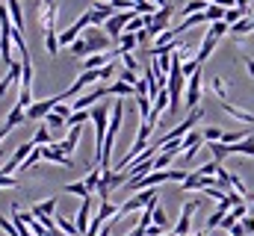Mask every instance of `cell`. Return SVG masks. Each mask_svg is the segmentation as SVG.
<instances>
[{"instance_id": "4fadbf2b", "label": "cell", "mask_w": 254, "mask_h": 236, "mask_svg": "<svg viewBox=\"0 0 254 236\" xmlns=\"http://www.w3.org/2000/svg\"><path fill=\"white\" fill-rule=\"evenodd\" d=\"M222 110H225L228 116L234 118V121H243V124H254V113L243 110V107H234L231 101H228V104H222Z\"/></svg>"}, {"instance_id": "ba28073f", "label": "cell", "mask_w": 254, "mask_h": 236, "mask_svg": "<svg viewBox=\"0 0 254 236\" xmlns=\"http://www.w3.org/2000/svg\"><path fill=\"white\" fill-rule=\"evenodd\" d=\"M89 83H104V74L101 71H83L80 77H77V83L71 86V89H65L63 92V98H71V95H77L83 86H89Z\"/></svg>"}, {"instance_id": "5b68a950", "label": "cell", "mask_w": 254, "mask_h": 236, "mask_svg": "<svg viewBox=\"0 0 254 236\" xmlns=\"http://www.w3.org/2000/svg\"><path fill=\"white\" fill-rule=\"evenodd\" d=\"M107 95H110V86H98V89L86 92L83 98H77V101L71 104V113H80V110H95V101H101V98H107Z\"/></svg>"}, {"instance_id": "1f68e13d", "label": "cell", "mask_w": 254, "mask_h": 236, "mask_svg": "<svg viewBox=\"0 0 254 236\" xmlns=\"http://www.w3.org/2000/svg\"><path fill=\"white\" fill-rule=\"evenodd\" d=\"M222 136H225V130H219V127H207L204 130V142L210 145V142H222Z\"/></svg>"}, {"instance_id": "52a82bcc", "label": "cell", "mask_w": 254, "mask_h": 236, "mask_svg": "<svg viewBox=\"0 0 254 236\" xmlns=\"http://www.w3.org/2000/svg\"><path fill=\"white\" fill-rule=\"evenodd\" d=\"M195 210H198V201H187V204H184V210H181V222L175 225V234H178V236H190Z\"/></svg>"}, {"instance_id": "ab89813d", "label": "cell", "mask_w": 254, "mask_h": 236, "mask_svg": "<svg viewBox=\"0 0 254 236\" xmlns=\"http://www.w3.org/2000/svg\"><path fill=\"white\" fill-rule=\"evenodd\" d=\"M243 62H246V71H249V77H254V59H252V57H246Z\"/></svg>"}, {"instance_id": "ac0fdd59", "label": "cell", "mask_w": 254, "mask_h": 236, "mask_svg": "<svg viewBox=\"0 0 254 236\" xmlns=\"http://www.w3.org/2000/svg\"><path fill=\"white\" fill-rule=\"evenodd\" d=\"M21 74H24V65H21V62H15V65L9 68V74H6V77L0 80V95H3V92H6V89H9V86H12V83L18 80V77H21Z\"/></svg>"}, {"instance_id": "d590c367", "label": "cell", "mask_w": 254, "mask_h": 236, "mask_svg": "<svg viewBox=\"0 0 254 236\" xmlns=\"http://www.w3.org/2000/svg\"><path fill=\"white\" fill-rule=\"evenodd\" d=\"M45 124H48V127H54V130H57V127H68V121H65L63 116H57V113H51V116L45 118Z\"/></svg>"}, {"instance_id": "8d00e7d4", "label": "cell", "mask_w": 254, "mask_h": 236, "mask_svg": "<svg viewBox=\"0 0 254 236\" xmlns=\"http://www.w3.org/2000/svg\"><path fill=\"white\" fill-rule=\"evenodd\" d=\"M119 80H122V83H127V86H133V89H136V83H139V74H133V71H122V74H119Z\"/></svg>"}, {"instance_id": "277c9868", "label": "cell", "mask_w": 254, "mask_h": 236, "mask_svg": "<svg viewBox=\"0 0 254 236\" xmlns=\"http://www.w3.org/2000/svg\"><path fill=\"white\" fill-rule=\"evenodd\" d=\"M172 15H175V6L157 9V12L151 15V27H148V36H151V39H157L160 33H166V30H169V21H172Z\"/></svg>"}, {"instance_id": "b9f144b4", "label": "cell", "mask_w": 254, "mask_h": 236, "mask_svg": "<svg viewBox=\"0 0 254 236\" xmlns=\"http://www.w3.org/2000/svg\"><path fill=\"white\" fill-rule=\"evenodd\" d=\"M107 3H116V0H107Z\"/></svg>"}, {"instance_id": "9c48e42d", "label": "cell", "mask_w": 254, "mask_h": 236, "mask_svg": "<svg viewBox=\"0 0 254 236\" xmlns=\"http://www.w3.org/2000/svg\"><path fill=\"white\" fill-rule=\"evenodd\" d=\"M74 225H77V234H80V236L89 234V225H92V198H83V204H80V213H77Z\"/></svg>"}, {"instance_id": "d4e9b609", "label": "cell", "mask_w": 254, "mask_h": 236, "mask_svg": "<svg viewBox=\"0 0 254 236\" xmlns=\"http://www.w3.org/2000/svg\"><path fill=\"white\" fill-rule=\"evenodd\" d=\"M207 6H210V3H204V0H190V3H187L181 12L190 18V15H201V12H207Z\"/></svg>"}, {"instance_id": "d6986e66", "label": "cell", "mask_w": 254, "mask_h": 236, "mask_svg": "<svg viewBox=\"0 0 254 236\" xmlns=\"http://www.w3.org/2000/svg\"><path fill=\"white\" fill-rule=\"evenodd\" d=\"M231 154H246V157H254V133L249 136V139H243V142L231 145Z\"/></svg>"}, {"instance_id": "60d3db41", "label": "cell", "mask_w": 254, "mask_h": 236, "mask_svg": "<svg viewBox=\"0 0 254 236\" xmlns=\"http://www.w3.org/2000/svg\"><path fill=\"white\" fill-rule=\"evenodd\" d=\"M249 3H252V0H237V6H240V9H249Z\"/></svg>"}, {"instance_id": "7402d4cb", "label": "cell", "mask_w": 254, "mask_h": 236, "mask_svg": "<svg viewBox=\"0 0 254 236\" xmlns=\"http://www.w3.org/2000/svg\"><path fill=\"white\" fill-rule=\"evenodd\" d=\"M210 154H213L216 163H222V160L231 154V145H225V142H210Z\"/></svg>"}, {"instance_id": "30bf717a", "label": "cell", "mask_w": 254, "mask_h": 236, "mask_svg": "<svg viewBox=\"0 0 254 236\" xmlns=\"http://www.w3.org/2000/svg\"><path fill=\"white\" fill-rule=\"evenodd\" d=\"M42 160H48V163H57V166H63V169H74V160L71 157H65L63 151H57V145H45L42 148Z\"/></svg>"}, {"instance_id": "5bb4252c", "label": "cell", "mask_w": 254, "mask_h": 236, "mask_svg": "<svg viewBox=\"0 0 254 236\" xmlns=\"http://www.w3.org/2000/svg\"><path fill=\"white\" fill-rule=\"evenodd\" d=\"M36 219H54V213H57V198H48V201H42V204H36L33 210H30Z\"/></svg>"}, {"instance_id": "cb8c5ba5", "label": "cell", "mask_w": 254, "mask_h": 236, "mask_svg": "<svg viewBox=\"0 0 254 236\" xmlns=\"http://www.w3.org/2000/svg\"><path fill=\"white\" fill-rule=\"evenodd\" d=\"M54 219H57V228H60L65 236H80L77 234V225H74L71 219H65V216H54Z\"/></svg>"}, {"instance_id": "9a60e30c", "label": "cell", "mask_w": 254, "mask_h": 236, "mask_svg": "<svg viewBox=\"0 0 254 236\" xmlns=\"http://www.w3.org/2000/svg\"><path fill=\"white\" fill-rule=\"evenodd\" d=\"M6 6H9V18H12L15 30L24 33V9H21V0H6Z\"/></svg>"}, {"instance_id": "ffe728a7", "label": "cell", "mask_w": 254, "mask_h": 236, "mask_svg": "<svg viewBox=\"0 0 254 236\" xmlns=\"http://www.w3.org/2000/svg\"><path fill=\"white\" fill-rule=\"evenodd\" d=\"M110 95H116V98L122 101V98H130V95H136V89H133V86H127V83H122V80H116V83L110 86Z\"/></svg>"}, {"instance_id": "603a6c76", "label": "cell", "mask_w": 254, "mask_h": 236, "mask_svg": "<svg viewBox=\"0 0 254 236\" xmlns=\"http://www.w3.org/2000/svg\"><path fill=\"white\" fill-rule=\"evenodd\" d=\"M86 121H92V110H80V113H71V116H68V127L74 130V127L86 124Z\"/></svg>"}, {"instance_id": "7c38bea8", "label": "cell", "mask_w": 254, "mask_h": 236, "mask_svg": "<svg viewBox=\"0 0 254 236\" xmlns=\"http://www.w3.org/2000/svg\"><path fill=\"white\" fill-rule=\"evenodd\" d=\"M210 89L216 92V98H219L222 104L231 101V83H228L225 77H210Z\"/></svg>"}, {"instance_id": "83f0119b", "label": "cell", "mask_w": 254, "mask_h": 236, "mask_svg": "<svg viewBox=\"0 0 254 236\" xmlns=\"http://www.w3.org/2000/svg\"><path fill=\"white\" fill-rule=\"evenodd\" d=\"M252 30H254L252 15H249V18H243L240 24H234V27H231V33H234V36H246V33H252Z\"/></svg>"}, {"instance_id": "7a4b0ae2", "label": "cell", "mask_w": 254, "mask_h": 236, "mask_svg": "<svg viewBox=\"0 0 254 236\" xmlns=\"http://www.w3.org/2000/svg\"><path fill=\"white\" fill-rule=\"evenodd\" d=\"M154 198H157V189H142V192H133L125 204L119 207V216H116V219H125V216H130V213H136V210L148 207Z\"/></svg>"}, {"instance_id": "8992f818", "label": "cell", "mask_w": 254, "mask_h": 236, "mask_svg": "<svg viewBox=\"0 0 254 236\" xmlns=\"http://www.w3.org/2000/svg\"><path fill=\"white\" fill-rule=\"evenodd\" d=\"M181 145H184V163L190 166L192 160H195V154H198V148L204 145V133L192 130L190 136H184V139H181Z\"/></svg>"}, {"instance_id": "e575fe53", "label": "cell", "mask_w": 254, "mask_h": 236, "mask_svg": "<svg viewBox=\"0 0 254 236\" xmlns=\"http://www.w3.org/2000/svg\"><path fill=\"white\" fill-rule=\"evenodd\" d=\"M33 142H36V145H48V142H51V133H48V124H42V127H39V133L33 136Z\"/></svg>"}, {"instance_id": "e0dca14e", "label": "cell", "mask_w": 254, "mask_h": 236, "mask_svg": "<svg viewBox=\"0 0 254 236\" xmlns=\"http://www.w3.org/2000/svg\"><path fill=\"white\" fill-rule=\"evenodd\" d=\"M77 142H80V127H74V130L65 136L63 142L57 145V151H63L65 157H71V154H74V148H77Z\"/></svg>"}, {"instance_id": "6da1fadb", "label": "cell", "mask_w": 254, "mask_h": 236, "mask_svg": "<svg viewBox=\"0 0 254 236\" xmlns=\"http://www.w3.org/2000/svg\"><path fill=\"white\" fill-rule=\"evenodd\" d=\"M113 45V39L107 36V30H98V27H89L83 39H77L71 45V54L74 57H92V54H107V48Z\"/></svg>"}, {"instance_id": "4316f807", "label": "cell", "mask_w": 254, "mask_h": 236, "mask_svg": "<svg viewBox=\"0 0 254 236\" xmlns=\"http://www.w3.org/2000/svg\"><path fill=\"white\" fill-rule=\"evenodd\" d=\"M101 180H104V172H101V169H92V172L86 175L83 183H86V189H89V192H95V189L101 186Z\"/></svg>"}, {"instance_id": "7bdbcfd3", "label": "cell", "mask_w": 254, "mask_h": 236, "mask_svg": "<svg viewBox=\"0 0 254 236\" xmlns=\"http://www.w3.org/2000/svg\"><path fill=\"white\" fill-rule=\"evenodd\" d=\"M252 24H254V15H252Z\"/></svg>"}, {"instance_id": "3957f363", "label": "cell", "mask_w": 254, "mask_h": 236, "mask_svg": "<svg viewBox=\"0 0 254 236\" xmlns=\"http://www.w3.org/2000/svg\"><path fill=\"white\" fill-rule=\"evenodd\" d=\"M60 101H65L63 95H57V98H45V101H36V104L27 110V118H30V121H45V118L60 107Z\"/></svg>"}, {"instance_id": "f546056e", "label": "cell", "mask_w": 254, "mask_h": 236, "mask_svg": "<svg viewBox=\"0 0 254 236\" xmlns=\"http://www.w3.org/2000/svg\"><path fill=\"white\" fill-rule=\"evenodd\" d=\"M136 104H139V113H142V116H145V121H148V116H151V110H154L151 98H148V95H139V98H136Z\"/></svg>"}, {"instance_id": "484cf974", "label": "cell", "mask_w": 254, "mask_h": 236, "mask_svg": "<svg viewBox=\"0 0 254 236\" xmlns=\"http://www.w3.org/2000/svg\"><path fill=\"white\" fill-rule=\"evenodd\" d=\"M243 18H249V9H240V6H234V9H228V12H225V21H228L231 27H234V24H240Z\"/></svg>"}, {"instance_id": "74e56055", "label": "cell", "mask_w": 254, "mask_h": 236, "mask_svg": "<svg viewBox=\"0 0 254 236\" xmlns=\"http://www.w3.org/2000/svg\"><path fill=\"white\" fill-rule=\"evenodd\" d=\"M21 118H24V113H21V110H15V107H12V113H9V116H6V124H9V127H15V124H21Z\"/></svg>"}, {"instance_id": "f35d334b", "label": "cell", "mask_w": 254, "mask_h": 236, "mask_svg": "<svg viewBox=\"0 0 254 236\" xmlns=\"http://www.w3.org/2000/svg\"><path fill=\"white\" fill-rule=\"evenodd\" d=\"M15 186H18V180H15V177L0 175V189H15Z\"/></svg>"}, {"instance_id": "44dd1931", "label": "cell", "mask_w": 254, "mask_h": 236, "mask_svg": "<svg viewBox=\"0 0 254 236\" xmlns=\"http://www.w3.org/2000/svg\"><path fill=\"white\" fill-rule=\"evenodd\" d=\"M225 12H228L225 6H213V3H210L207 12H204V15H207V24H219V21H225Z\"/></svg>"}, {"instance_id": "2e32d148", "label": "cell", "mask_w": 254, "mask_h": 236, "mask_svg": "<svg viewBox=\"0 0 254 236\" xmlns=\"http://www.w3.org/2000/svg\"><path fill=\"white\" fill-rule=\"evenodd\" d=\"M110 62H113V57H110V54H92V57L83 59L86 71H101V68H107Z\"/></svg>"}, {"instance_id": "836d02e7", "label": "cell", "mask_w": 254, "mask_h": 236, "mask_svg": "<svg viewBox=\"0 0 254 236\" xmlns=\"http://www.w3.org/2000/svg\"><path fill=\"white\" fill-rule=\"evenodd\" d=\"M39 160H42V148H36V151H33L30 157H27V163H24V166H21L18 172H30V169H33V166H36Z\"/></svg>"}, {"instance_id": "f1b7e54d", "label": "cell", "mask_w": 254, "mask_h": 236, "mask_svg": "<svg viewBox=\"0 0 254 236\" xmlns=\"http://www.w3.org/2000/svg\"><path fill=\"white\" fill-rule=\"evenodd\" d=\"M65 192H68V195H80V198H92V192L86 189V183H68Z\"/></svg>"}, {"instance_id": "d6a6232c", "label": "cell", "mask_w": 254, "mask_h": 236, "mask_svg": "<svg viewBox=\"0 0 254 236\" xmlns=\"http://www.w3.org/2000/svg\"><path fill=\"white\" fill-rule=\"evenodd\" d=\"M210 33H213L216 39H222L225 33H231V24H228V21H219V24H210Z\"/></svg>"}, {"instance_id": "8fae6325", "label": "cell", "mask_w": 254, "mask_h": 236, "mask_svg": "<svg viewBox=\"0 0 254 236\" xmlns=\"http://www.w3.org/2000/svg\"><path fill=\"white\" fill-rule=\"evenodd\" d=\"M216 45H219V39L207 30L204 33V42H201V48H198V54H195V59H198V65H204L207 59L213 57V51H216Z\"/></svg>"}, {"instance_id": "4dcf8cb0", "label": "cell", "mask_w": 254, "mask_h": 236, "mask_svg": "<svg viewBox=\"0 0 254 236\" xmlns=\"http://www.w3.org/2000/svg\"><path fill=\"white\" fill-rule=\"evenodd\" d=\"M119 51H122V48H119ZM122 59H125V68H127V71H133V74L142 68V65H139V59L133 57V54H127V51H122Z\"/></svg>"}]
</instances>
